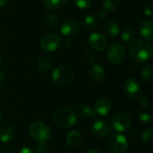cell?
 I'll list each match as a JSON object with an SVG mask.
<instances>
[{
    "mask_svg": "<svg viewBox=\"0 0 153 153\" xmlns=\"http://www.w3.org/2000/svg\"><path fill=\"white\" fill-rule=\"evenodd\" d=\"M128 48L131 56L139 63L146 62L152 56V47L145 40L133 39L130 42Z\"/></svg>",
    "mask_w": 153,
    "mask_h": 153,
    "instance_id": "obj_1",
    "label": "cell"
},
{
    "mask_svg": "<svg viewBox=\"0 0 153 153\" xmlns=\"http://www.w3.org/2000/svg\"><path fill=\"white\" fill-rule=\"evenodd\" d=\"M77 115L68 107H61L55 110L52 119L54 124L63 129H67L75 125L77 122Z\"/></svg>",
    "mask_w": 153,
    "mask_h": 153,
    "instance_id": "obj_2",
    "label": "cell"
},
{
    "mask_svg": "<svg viewBox=\"0 0 153 153\" xmlns=\"http://www.w3.org/2000/svg\"><path fill=\"white\" fill-rule=\"evenodd\" d=\"M52 81L58 86H67L74 81V73L67 66L60 65L56 67L51 74Z\"/></svg>",
    "mask_w": 153,
    "mask_h": 153,
    "instance_id": "obj_3",
    "label": "cell"
},
{
    "mask_svg": "<svg viewBox=\"0 0 153 153\" xmlns=\"http://www.w3.org/2000/svg\"><path fill=\"white\" fill-rule=\"evenodd\" d=\"M29 133L37 142H47L51 137V132L48 126L40 121L33 122L29 127Z\"/></svg>",
    "mask_w": 153,
    "mask_h": 153,
    "instance_id": "obj_4",
    "label": "cell"
},
{
    "mask_svg": "<svg viewBox=\"0 0 153 153\" xmlns=\"http://www.w3.org/2000/svg\"><path fill=\"white\" fill-rule=\"evenodd\" d=\"M126 49L125 48L119 43H113L111 44L107 50V57L108 60L114 64L119 65L124 62L126 59Z\"/></svg>",
    "mask_w": 153,
    "mask_h": 153,
    "instance_id": "obj_5",
    "label": "cell"
},
{
    "mask_svg": "<svg viewBox=\"0 0 153 153\" xmlns=\"http://www.w3.org/2000/svg\"><path fill=\"white\" fill-rule=\"evenodd\" d=\"M132 124L130 116L127 113L120 112L116 114L111 118V126L117 133H123L126 131Z\"/></svg>",
    "mask_w": 153,
    "mask_h": 153,
    "instance_id": "obj_6",
    "label": "cell"
},
{
    "mask_svg": "<svg viewBox=\"0 0 153 153\" xmlns=\"http://www.w3.org/2000/svg\"><path fill=\"white\" fill-rule=\"evenodd\" d=\"M108 145L115 153H126L128 149L129 143L125 135L121 134H114L108 140Z\"/></svg>",
    "mask_w": 153,
    "mask_h": 153,
    "instance_id": "obj_7",
    "label": "cell"
},
{
    "mask_svg": "<svg viewBox=\"0 0 153 153\" xmlns=\"http://www.w3.org/2000/svg\"><path fill=\"white\" fill-rule=\"evenodd\" d=\"M124 89V92L125 94L133 100L138 99L140 98L141 94H142V84L139 82V80H137L136 78H129L127 79L123 86Z\"/></svg>",
    "mask_w": 153,
    "mask_h": 153,
    "instance_id": "obj_8",
    "label": "cell"
},
{
    "mask_svg": "<svg viewBox=\"0 0 153 153\" xmlns=\"http://www.w3.org/2000/svg\"><path fill=\"white\" fill-rule=\"evenodd\" d=\"M60 44H61V39L56 33H48L45 35L40 41L42 49L48 53L56 51L59 48Z\"/></svg>",
    "mask_w": 153,
    "mask_h": 153,
    "instance_id": "obj_9",
    "label": "cell"
},
{
    "mask_svg": "<svg viewBox=\"0 0 153 153\" xmlns=\"http://www.w3.org/2000/svg\"><path fill=\"white\" fill-rule=\"evenodd\" d=\"M80 30V23L77 20L68 18L63 21L60 26V32L65 37H74Z\"/></svg>",
    "mask_w": 153,
    "mask_h": 153,
    "instance_id": "obj_10",
    "label": "cell"
},
{
    "mask_svg": "<svg viewBox=\"0 0 153 153\" xmlns=\"http://www.w3.org/2000/svg\"><path fill=\"white\" fill-rule=\"evenodd\" d=\"M111 108L112 105L110 100L106 97H101L95 101L93 110L97 117H101L108 116L110 113Z\"/></svg>",
    "mask_w": 153,
    "mask_h": 153,
    "instance_id": "obj_11",
    "label": "cell"
},
{
    "mask_svg": "<svg viewBox=\"0 0 153 153\" xmlns=\"http://www.w3.org/2000/svg\"><path fill=\"white\" fill-rule=\"evenodd\" d=\"M89 44L92 49L96 51H102L106 49L108 46V39L103 34L94 32L89 38Z\"/></svg>",
    "mask_w": 153,
    "mask_h": 153,
    "instance_id": "obj_12",
    "label": "cell"
},
{
    "mask_svg": "<svg viewBox=\"0 0 153 153\" xmlns=\"http://www.w3.org/2000/svg\"><path fill=\"white\" fill-rule=\"evenodd\" d=\"M91 132L99 138L107 137L110 134V126L108 123L104 120H96L91 125Z\"/></svg>",
    "mask_w": 153,
    "mask_h": 153,
    "instance_id": "obj_13",
    "label": "cell"
},
{
    "mask_svg": "<svg viewBox=\"0 0 153 153\" xmlns=\"http://www.w3.org/2000/svg\"><path fill=\"white\" fill-rule=\"evenodd\" d=\"M103 31L104 34L107 35L108 38L114 39L119 34L120 28L118 23L116 22L114 20H108L103 24Z\"/></svg>",
    "mask_w": 153,
    "mask_h": 153,
    "instance_id": "obj_14",
    "label": "cell"
},
{
    "mask_svg": "<svg viewBox=\"0 0 153 153\" xmlns=\"http://www.w3.org/2000/svg\"><path fill=\"white\" fill-rule=\"evenodd\" d=\"M89 76L93 82L100 83L105 79V70L98 64H94L89 72Z\"/></svg>",
    "mask_w": 153,
    "mask_h": 153,
    "instance_id": "obj_15",
    "label": "cell"
},
{
    "mask_svg": "<svg viewBox=\"0 0 153 153\" xmlns=\"http://www.w3.org/2000/svg\"><path fill=\"white\" fill-rule=\"evenodd\" d=\"M140 33L147 41L153 40V22L152 20H145L140 25Z\"/></svg>",
    "mask_w": 153,
    "mask_h": 153,
    "instance_id": "obj_16",
    "label": "cell"
},
{
    "mask_svg": "<svg viewBox=\"0 0 153 153\" xmlns=\"http://www.w3.org/2000/svg\"><path fill=\"white\" fill-rule=\"evenodd\" d=\"M15 129L10 125H5L0 128V141L2 143H6L13 141L15 137Z\"/></svg>",
    "mask_w": 153,
    "mask_h": 153,
    "instance_id": "obj_17",
    "label": "cell"
},
{
    "mask_svg": "<svg viewBox=\"0 0 153 153\" xmlns=\"http://www.w3.org/2000/svg\"><path fill=\"white\" fill-rule=\"evenodd\" d=\"M81 141H82V134L76 130H73L69 132L66 135L65 142L67 145L70 147H76L77 145H79Z\"/></svg>",
    "mask_w": 153,
    "mask_h": 153,
    "instance_id": "obj_18",
    "label": "cell"
},
{
    "mask_svg": "<svg viewBox=\"0 0 153 153\" xmlns=\"http://www.w3.org/2000/svg\"><path fill=\"white\" fill-rule=\"evenodd\" d=\"M77 117H80L82 119H87V118L93 119L97 117H96L92 108H91L90 106H87V105H82L79 108Z\"/></svg>",
    "mask_w": 153,
    "mask_h": 153,
    "instance_id": "obj_19",
    "label": "cell"
},
{
    "mask_svg": "<svg viewBox=\"0 0 153 153\" xmlns=\"http://www.w3.org/2000/svg\"><path fill=\"white\" fill-rule=\"evenodd\" d=\"M37 66L41 72L46 73V72L49 71L50 68L52 67V61L50 60V58H48L47 56H42L38 59Z\"/></svg>",
    "mask_w": 153,
    "mask_h": 153,
    "instance_id": "obj_20",
    "label": "cell"
},
{
    "mask_svg": "<svg viewBox=\"0 0 153 153\" xmlns=\"http://www.w3.org/2000/svg\"><path fill=\"white\" fill-rule=\"evenodd\" d=\"M97 24H98V21H97L95 16L87 15L84 18V21H83V29L86 31H90V30H94L96 28Z\"/></svg>",
    "mask_w": 153,
    "mask_h": 153,
    "instance_id": "obj_21",
    "label": "cell"
},
{
    "mask_svg": "<svg viewBox=\"0 0 153 153\" xmlns=\"http://www.w3.org/2000/svg\"><path fill=\"white\" fill-rule=\"evenodd\" d=\"M67 0H43L44 5L48 9H57L65 4Z\"/></svg>",
    "mask_w": 153,
    "mask_h": 153,
    "instance_id": "obj_22",
    "label": "cell"
},
{
    "mask_svg": "<svg viewBox=\"0 0 153 153\" xmlns=\"http://www.w3.org/2000/svg\"><path fill=\"white\" fill-rule=\"evenodd\" d=\"M135 36V31L133 28L131 27H126L124 29L122 34H121V39L125 42H131Z\"/></svg>",
    "mask_w": 153,
    "mask_h": 153,
    "instance_id": "obj_23",
    "label": "cell"
},
{
    "mask_svg": "<svg viewBox=\"0 0 153 153\" xmlns=\"http://www.w3.org/2000/svg\"><path fill=\"white\" fill-rule=\"evenodd\" d=\"M142 76L144 80L149 82L153 81V69L151 65H146L142 69Z\"/></svg>",
    "mask_w": 153,
    "mask_h": 153,
    "instance_id": "obj_24",
    "label": "cell"
},
{
    "mask_svg": "<svg viewBox=\"0 0 153 153\" xmlns=\"http://www.w3.org/2000/svg\"><path fill=\"white\" fill-rule=\"evenodd\" d=\"M120 0H103V6L107 12H114L117 9Z\"/></svg>",
    "mask_w": 153,
    "mask_h": 153,
    "instance_id": "obj_25",
    "label": "cell"
},
{
    "mask_svg": "<svg viewBox=\"0 0 153 153\" xmlns=\"http://www.w3.org/2000/svg\"><path fill=\"white\" fill-rule=\"evenodd\" d=\"M44 20H45V23L49 26V27H56L58 24V18L56 15L51 13H48L44 15Z\"/></svg>",
    "mask_w": 153,
    "mask_h": 153,
    "instance_id": "obj_26",
    "label": "cell"
},
{
    "mask_svg": "<svg viewBox=\"0 0 153 153\" xmlns=\"http://www.w3.org/2000/svg\"><path fill=\"white\" fill-rule=\"evenodd\" d=\"M152 135H153L152 128L146 129V130L143 133V134H142V140H143V142L145 144L149 145V146L152 145Z\"/></svg>",
    "mask_w": 153,
    "mask_h": 153,
    "instance_id": "obj_27",
    "label": "cell"
},
{
    "mask_svg": "<svg viewBox=\"0 0 153 153\" xmlns=\"http://www.w3.org/2000/svg\"><path fill=\"white\" fill-rule=\"evenodd\" d=\"M74 2L79 9L82 10L90 8L92 4V0H74Z\"/></svg>",
    "mask_w": 153,
    "mask_h": 153,
    "instance_id": "obj_28",
    "label": "cell"
},
{
    "mask_svg": "<svg viewBox=\"0 0 153 153\" xmlns=\"http://www.w3.org/2000/svg\"><path fill=\"white\" fill-rule=\"evenodd\" d=\"M48 150H49V146L46 142H39L36 145L37 153H48Z\"/></svg>",
    "mask_w": 153,
    "mask_h": 153,
    "instance_id": "obj_29",
    "label": "cell"
},
{
    "mask_svg": "<svg viewBox=\"0 0 153 153\" xmlns=\"http://www.w3.org/2000/svg\"><path fill=\"white\" fill-rule=\"evenodd\" d=\"M84 56H85L86 61L89 62V63H94L96 58H97V56L95 55V53L92 50H90V49H87L85 51Z\"/></svg>",
    "mask_w": 153,
    "mask_h": 153,
    "instance_id": "obj_30",
    "label": "cell"
},
{
    "mask_svg": "<svg viewBox=\"0 0 153 153\" xmlns=\"http://www.w3.org/2000/svg\"><path fill=\"white\" fill-rule=\"evenodd\" d=\"M143 13L147 16H152L153 14V4L152 2H147L143 6Z\"/></svg>",
    "mask_w": 153,
    "mask_h": 153,
    "instance_id": "obj_31",
    "label": "cell"
},
{
    "mask_svg": "<svg viewBox=\"0 0 153 153\" xmlns=\"http://www.w3.org/2000/svg\"><path fill=\"white\" fill-rule=\"evenodd\" d=\"M139 119L143 123H150L152 121V115L148 112H143L139 115Z\"/></svg>",
    "mask_w": 153,
    "mask_h": 153,
    "instance_id": "obj_32",
    "label": "cell"
},
{
    "mask_svg": "<svg viewBox=\"0 0 153 153\" xmlns=\"http://www.w3.org/2000/svg\"><path fill=\"white\" fill-rule=\"evenodd\" d=\"M139 105L142 108H148L150 106V100L146 97H141L139 99Z\"/></svg>",
    "mask_w": 153,
    "mask_h": 153,
    "instance_id": "obj_33",
    "label": "cell"
},
{
    "mask_svg": "<svg viewBox=\"0 0 153 153\" xmlns=\"http://www.w3.org/2000/svg\"><path fill=\"white\" fill-rule=\"evenodd\" d=\"M6 82V76L3 71L0 70V87H2Z\"/></svg>",
    "mask_w": 153,
    "mask_h": 153,
    "instance_id": "obj_34",
    "label": "cell"
},
{
    "mask_svg": "<svg viewBox=\"0 0 153 153\" xmlns=\"http://www.w3.org/2000/svg\"><path fill=\"white\" fill-rule=\"evenodd\" d=\"M107 15H108V12L106 10H100V11H99L98 16H99L100 19H101V20L102 19H105L107 17Z\"/></svg>",
    "mask_w": 153,
    "mask_h": 153,
    "instance_id": "obj_35",
    "label": "cell"
},
{
    "mask_svg": "<svg viewBox=\"0 0 153 153\" xmlns=\"http://www.w3.org/2000/svg\"><path fill=\"white\" fill-rule=\"evenodd\" d=\"M20 153H35V152H34L31 148L24 147V148H22V149L20 151Z\"/></svg>",
    "mask_w": 153,
    "mask_h": 153,
    "instance_id": "obj_36",
    "label": "cell"
},
{
    "mask_svg": "<svg viewBox=\"0 0 153 153\" xmlns=\"http://www.w3.org/2000/svg\"><path fill=\"white\" fill-rule=\"evenodd\" d=\"M63 45H64V47L66 48H69L71 46H72V40L70 39H65L64 40V42H63Z\"/></svg>",
    "mask_w": 153,
    "mask_h": 153,
    "instance_id": "obj_37",
    "label": "cell"
},
{
    "mask_svg": "<svg viewBox=\"0 0 153 153\" xmlns=\"http://www.w3.org/2000/svg\"><path fill=\"white\" fill-rule=\"evenodd\" d=\"M86 153H101V152H100V150H98V149H91V150H89L88 152H86Z\"/></svg>",
    "mask_w": 153,
    "mask_h": 153,
    "instance_id": "obj_38",
    "label": "cell"
},
{
    "mask_svg": "<svg viewBox=\"0 0 153 153\" xmlns=\"http://www.w3.org/2000/svg\"><path fill=\"white\" fill-rule=\"evenodd\" d=\"M9 0H0V7H3L7 3H8Z\"/></svg>",
    "mask_w": 153,
    "mask_h": 153,
    "instance_id": "obj_39",
    "label": "cell"
},
{
    "mask_svg": "<svg viewBox=\"0 0 153 153\" xmlns=\"http://www.w3.org/2000/svg\"><path fill=\"white\" fill-rule=\"evenodd\" d=\"M2 118H3V112H2V110L0 109V121L2 120Z\"/></svg>",
    "mask_w": 153,
    "mask_h": 153,
    "instance_id": "obj_40",
    "label": "cell"
},
{
    "mask_svg": "<svg viewBox=\"0 0 153 153\" xmlns=\"http://www.w3.org/2000/svg\"><path fill=\"white\" fill-rule=\"evenodd\" d=\"M2 61H3V57H2V55H1V53H0V65L2 64Z\"/></svg>",
    "mask_w": 153,
    "mask_h": 153,
    "instance_id": "obj_41",
    "label": "cell"
},
{
    "mask_svg": "<svg viewBox=\"0 0 153 153\" xmlns=\"http://www.w3.org/2000/svg\"><path fill=\"white\" fill-rule=\"evenodd\" d=\"M2 153H13L12 152H9V151H4V152H3Z\"/></svg>",
    "mask_w": 153,
    "mask_h": 153,
    "instance_id": "obj_42",
    "label": "cell"
}]
</instances>
